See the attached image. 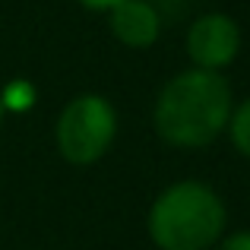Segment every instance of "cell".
<instances>
[{
	"mask_svg": "<svg viewBox=\"0 0 250 250\" xmlns=\"http://www.w3.org/2000/svg\"><path fill=\"white\" fill-rule=\"evenodd\" d=\"M0 124H3V111H0Z\"/></svg>",
	"mask_w": 250,
	"mask_h": 250,
	"instance_id": "obj_10",
	"label": "cell"
},
{
	"mask_svg": "<svg viewBox=\"0 0 250 250\" xmlns=\"http://www.w3.org/2000/svg\"><path fill=\"white\" fill-rule=\"evenodd\" d=\"M108 29L124 48L146 51L162 38V13L152 0H121L108 10Z\"/></svg>",
	"mask_w": 250,
	"mask_h": 250,
	"instance_id": "obj_5",
	"label": "cell"
},
{
	"mask_svg": "<svg viewBox=\"0 0 250 250\" xmlns=\"http://www.w3.org/2000/svg\"><path fill=\"white\" fill-rule=\"evenodd\" d=\"M117 140V108L98 92H80L54 121V146L67 165L89 168L111 152Z\"/></svg>",
	"mask_w": 250,
	"mask_h": 250,
	"instance_id": "obj_3",
	"label": "cell"
},
{
	"mask_svg": "<svg viewBox=\"0 0 250 250\" xmlns=\"http://www.w3.org/2000/svg\"><path fill=\"white\" fill-rule=\"evenodd\" d=\"M225 133H228V140H231L234 152L250 159V98H244V102H238L231 108Z\"/></svg>",
	"mask_w": 250,
	"mask_h": 250,
	"instance_id": "obj_6",
	"label": "cell"
},
{
	"mask_svg": "<svg viewBox=\"0 0 250 250\" xmlns=\"http://www.w3.org/2000/svg\"><path fill=\"white\" fill-rule=\"evenodd\" d=\"M83 10H92V13H108L111 6H117L121 0H76Z\"/></svg>",
	"mask_w": 250,
	"mask_h": 250,
	"instance_id": "obj_9",
	"label": "cell"
},
{
	"mask_svg": "<svg viewBox=\"0 0 250 250\" xmlns=\"http://www.w3.org/2000/svg\"><path fill=\"white\" fill-rule=\"evenodd\" d=\"M35 85L29 80H13L3 85L0 92V111H16V114H25V111L35 104Z\"/></svg>",
	"mask_w": 250,
	"mask_h": 250,
	"instance_id": "obj_7",
	"label": "cell"
},
{
	"mask_svg": "<svg viewBox=\"0 0 250 250\" xmlns=\"http://www.w3.org/2000/svg\"><path fill=\"white\" fill-rule=\"evenodd\" d=\"M215 250H250V231L222 234V241L215 244Z\"/></svg>",
	"mask_w": 250,
	"mask_h": 250,
	"instance_id": "obj_8",
	"label": "cell"
},
{
	"mask_svg": "<svg viewBox=\"0 0 250 250\" xmlns=\"http://www.w3.org/2000/svg\"><path fill=\"white\" fill-rule=\"evenodd\" d=\"M228 228V209L206 181H174L152 200L146 231L159 250H215Z\"/></svg>",
	"mask_w": 250,
	"mask_h": 250,
	"instance_id": "obj_2",
	"label": "cell"
},
{
	"mask_svg": "<svg viewBox=\"0 0 250 250\" xmlns=\"http://www.w3.org/2000/svg\"><path fill=\"white\" fill-rule=\"evenodd\" d=\"M234 108L231 85L222 73L187 67L159 89L152 104V127L171 149H206L225 133Z\"/></svg>",
	"mask_w": 250,
	"mask_h": 250,
	"instance_id": "obj_1",
	"label": "cell"
},
{
	"mask_svg": "<svg viewBox=\"0 0 250 250\" xmlns=\"http://www.w3.org/2000/svg\"><path fill=\"white\" fill-rule=\"evenodd\" d=\"M241 25L234 22L228 13H203L190 22L187 38H184V51L190 57V67L209 70V73H222L231 67L241 54Z\"/></svg>",
	"mask_w": 250,
	"mask_h": 250,
	"instance_id": "obj_4",
	"label": "cell"
}]
</instances>
